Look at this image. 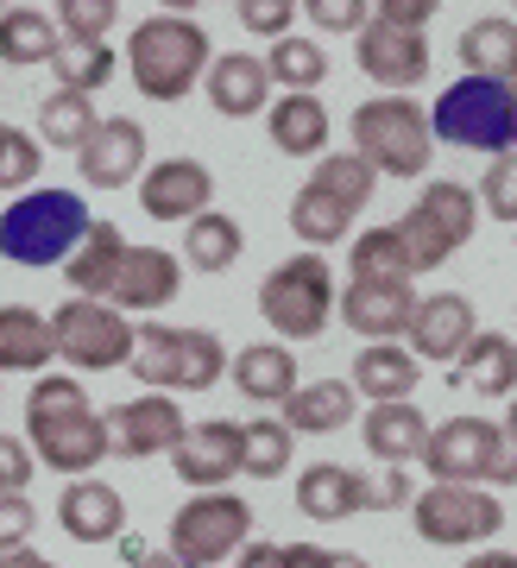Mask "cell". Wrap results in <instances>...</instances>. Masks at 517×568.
I'll return each instance as SVG.
<instances>
[{"mask_svg": "<svg viewBox=\"0 0 517 568\" xmlns=\"http://www.w3.org/2000/svg\"><path fill=\"white\" fill-rule=\"evenodd\" d=\"M26 436H32V462L51 474H95L114 448H108V424L89 405V386H77L70 373H39V386L26 392Z\"/></svg>", "mask_w": 517, "mask_h": 568, "instance_id": "obj_1", "label": "cell"}, {"mask_svg": "<svg viewBox=\"0 0 517 568\" xmlns=\"http://www.w3.org/2000/svg\"><path fill=\"white\" fill-rule=\"evenodd\" d=\"M215 63V44L183 13H152L140 32H126V70L145 102H183Z\"/></svg>", "mask_w": 517, "mask_h": 568, "instance_id": "obj_2", "label": "cell"}, {"mask_svg": "<svg viewBox=\"0 0 517 568\" xmlns=\"http://www.w3.org/2000/svg\"><path fill=\"white\" fill-rule=\"evenodd\" d=\"M89 234V203L77 190H26L0 209V260L13 265H63Z\"/></svg>", "mask_w": 517, "mask_h": 568, "instance_id": "obj_3", "label": "cell"}, {"mask_svg": "<svg viewBox=\"0 0 517 568\" xmlns=\"http://www.w3.org/2000/svg\"><path fill=\"white\" fill-rule=\"evenodd\" d=\"M474 227H479V196L455 178H436L423 183V196L404 209V222H392V234H398L404 265L417 278V272H436V265L455 260L460 246L474 241Z\"/></svg>", "mask_w": 517, "mask_h": 568, "instance_id": "obj_4", "label": "cell"}, {"mask_svg": "<svg viewBox=\"0 0 517 568\" xmlns=\"http://www.w3.org/2000/svg\"><path fill=\"white\" fill-rule=\"evenodd\" d=\"M429 133L442 145H467V152H517V95L493 77H460L448 82L429 108Z\"/></svg>", "mask_w": 517, "mask_h": 568, "instance_id": "obj_5", "label": "cell"}, {"mask_svg": "<svg viewBox=\"0 0 517 568\" xmlns=\"http://www.w3.org/2000/svg\"><path fill=\"white\" fill-rule=\"evenodd\" d=\"M354 152L373 164L378 178H423L436 159V133H429V108L410 95H373L354 108Z\"/></svg>", "mask_w": 517, "mask_h": 568, "instance_id": "obj_6", "label": "cell"}, {"mask_svg": "<svg viewBox=\"0 0 517 568\" xmlns=\"http://www.w3.org/2000/svg\"><path fill=\"white\" fill-rule=\"evenodd\" d=\"M335 265L322 260V253H297V260H284L272 278L258 284V316L291 342H316L328 316H335Z\"/></svg>", "mask_w": 517, "mask_h": 568, "instance_id": "obj_7", "label": "cell"}, {"mask_svg": "<svg viewBox=\"0 0 517 568\" xmlns=\"http://www.w3.org/2000/svg\"><path fill=\"white\" fill-rule=\"evenodd\" d=\"M253 544V506L240 493H196L171 518V562L178 568H221Z\"/></svg>", "mask_w": 517, "mask_h": 568, "instance_id": "obj_8", "label": "cell"}, {"mask_svg": "<svg viewBox=\"0 0 517 568\" xmlns=\"http://www.w3.org/2000/svg\"><path fill=\"white\" fill-rule=\"evenodd\" d=\"M51 342H58V361H70L77 373H108V366L133 361L140 328L126 323L114 304H95V297H63V304L51 310Z\"/></svg>", "mask_w": 517, "mask_h": 568, "instance_id": "obj_9", "label": "cell"}, {"mask_svg": "<svg viewBox=\"0 0 517 568\" xmlns=\"http://www.w3.org/2000/svg\"><path fill=\"white\" fill-rule=\"evenodd\" d=\"M410 525L436 549H474L505 530V506L486 487H423L410 499Z\"/></svg>", "mask_w": 517, "mask_h": 568, "instance_id": "obj_10", "label": "cell"}, {"mask_svg": "<svg viewBox=\"0 0 517 568\" xmlns=\"http://www.w3.org/2000/svg\"><path fill=\"white\" fill-rule=\"evenodd\" d=\"M101 424H108V448H114L120 462H152V455H171L183 443V405L171 392H140V398H126V405L101 410Z\"/></svg>", "mask_w": 517, "mask_h": 568, "instance_id": "obj_11", "label": "cell"}, {"mask_svg": "<svg viewBox=\"0 0 517 568\" xmlns=\"http://www.w3.org/2000/svg\"><path fill=\"white\" fill-rule=\"evenodd\" d=\"M498 436H505V429H498L493 417H448V424H436L429 443H423L429 480H436V487H479L486 467H493Z\"/></svg>", "mask_w": 517, "mask_h": 568, "instance_id": "obj_12", "label": "cell"}, {"mask_svg": "<svg viewBox=\"0 0 517 568\" xmlns=\"http://www.w3.org/2000/svg\"><path fill=\"white\" fill-rule=\"evenodd\" d=\"M354 58L366 70V82H378L385 95H410L429 77V39L423 32H398L385 20H366V32L354 39Z\"/></svg>", "mask_w": 517, "mask_h": 568, "instance_id": "obj_13", "label": "cell"}, {"mask_svg": "<svg viewBox=\"0 0 517 568\" xmlns=\"http://www.w3.org/2000/svg\"><path fill=\"white\" fill-rule=\"evenodd\" d=\"M341 323L354 328V335H373V342H392L410 328L417 316V284L410 278H347L341 284Z\"/></svg>", "mask_w": 517, "mask_h": 568, "instance_id": "obj_14", "label": "cell"}, {"mask_svg": "<svg viewBox=\"0 0 517 568\" xmlns=\"http://www.w3.org/2000/svg\"><path fill=\"white\" fill-rule=\"evenodd\" d=\"M240 436H246V429H240L234 417L190 424V429H183V443L171 448L178 480H183V487H196V493H221L240 474Z\"/></svg>", "mask_w": 517, "mask_h": 568, "instance_id": "obj_15", "label": "cell"}, {"mask_svg": "<svg viewBox=\"0 0 517 568\" xmlns=\"http://www.w3.org/2000/svg\"><path fill=\"white\" fill-rule=\"evenodd\" d=\"M215 203V178H209V164L202 159H159L152 171L140 178V209L152 222H196L209 215Z\"/></svg>", "mask_w": 517, "mask_h": 568, "instance_id": "obj_16", "label": "cell"}, {"mask_svg": "<svg viewBox=\"0 0 517 568\" xmlns=\"http://www.w3.org/2000/svg\"><path fill=\"white\" fill-rule=\"evenodd\" d=\"M410 354L417 361H442V366H455L467 347H474L479 335V316L474 304L460 297V291H436V297H417V316H410Z\"/></svg>", "mask_w": 517, "mask_h": 568, "instance_id": "obj_17", "label": "cell"}, {"mask_svg": "<svg viewBox=\"0 0 517 568\" xmlns=\"http://www.w3.org/2000/svg\"><path fill=\"white\" fill-rule=\"evenodd\" d=\"M178 291H183V260L178 253H164V246H126L108 304H114L120 316H126V310H133V316H159Z\"/></svg>", "mask_w": 517, "mask_h": 568, "instance_id": "obj_18", "label": "cell"}, {"mask_svg": "<svg viewBox=\"0 0 517 568\" xmlns=\"http://www.w3.org/2000/svg\"><path fill=\"white\" fill-rule=\"evenodd\" d=\"M140 164H145V126L133 121V114L101 121L77 152L82 183H95V190H126V183L140 178Z\"/></svg>", "mask_w": 517, "mask_h": 568, "instance_id": "obj_19", "label": "cell"}, {"mask_svg": "<svg viewBox=\"0 0 517 568\" xmlns=\"http://www.w3.org/2000/svg\"><path fill=\"white\" fill-rule=\"evenodd\" d=\"M297 511L310 525H341L354 511H373V480L341 462H310L297 474Z\"/></svg>", "mask_w": 517, "mask_h": 568, "instance_id": "obj_20", "label": "cell"}, {"mask_svg": "<svg viewBox=\"0 0 517 568\" xmlns=\"http://www.w3.org/2000/svg\"><path fill=\"white\" fill-rule=\"evenodd\" d=\"M58 525H63V537H77V544H120V537H126V499H120L108 480L82 474V480H70V487L58 493Z\"/></svg>", "mask_w": 517, "mask_h": 568, "instance_id": "obj_21", "label": "cell"}, {"mask_svg": "<svg viewBox=\"0 0 517 568\" xmlns=\"http://www.w3.org/2000/svg\"><path fill=\"white\" fill-rule=\"evenodd\" d=\"M202 89H209V108L227 114V121H253V114L272 108V70H265V58H253V51H221V58L209 63Z\"/></svg>", "mask_w": 517, "mask_h": 568, "instance_id": "obj_22", "label": "cell"}, {"mask_svg": "<svg viewBox=\"0 0 517 568\" xmlns=\"http://www.w3.org/2000/svg\"><path fill=\"white\" fill-rule=\"evenodd\" d=\"M347 386H354V398H366V405H404V398L423 386V361L398 342H373V347H359Z\"/></svg>", "mask_w": 517, "mask_h": 568, "instance_id": "obj_23", "label": "cell"}, {"mask_svg": "<svg viewBox=\"0 0 517 568\" xmlns=\"http://www.w3.org/2000/svg\"><path fill=\"white\" fill-rule=\"evenodd\" d=\"M227 379L246 405H284L297 392V354L284 342H253L227 361Z\"/></svg>", "mask_w": 517, "mask_h": 568, "instance_id": "obj_24", "label": "cell"}, {"mask_svg": "<svg viewBox=\"0 0 517 568\" xmlns=\"http://www.w3.org/2000/svg\"><path fill=\"white\" fill-rule=\"evenodd\" d=\"M126 234H120L114 222H89V234H82V246L63 260V278H70V297H95V304H108V291H114L120 278V260H126Z\"/></svg>", "mask_w": 517, "mask_h": 568, "instance_id": "obj_25", "label": "cell"}, {"mask_svg": "<svg viewBox=\"0 0 517 568\" xmlns=\"http://www.w3.org/2000/svg\"><path fill=\"white\" fill-rule=\"evenodd\" d=\"M359 436H366V455H378L385 467H410V462H423L429 417H423L410 398H404V405H366V417H359Z\"/></svg>", "mask_w": 517, "mask_h": 568, "instance_id": "obj_26", "label": "cell"}, {"mask_svg": "<svg viewBox=\"0 0 517 568\" xmlns=\"http://www.w3.org/2000/svg\"><path fill=\"white\" fill-rule=\"evenodd\" d=\"M354 386L347 379H316V386H297L291 398L278 405V417H284V429L291 436H335V429H347L354 424Z\"/></svg>", "mask_w": 517, "mask_h": 568, "instance_id": "obj_27", "label": "cell"}, {"mask_svg": "<svg viewBox=\"0 0 517 568\" xmlns=\"http://www.w3.org/2000/svg\"><path fill=\"white\" fill-rule=\"evenodd\" d=\"M58 342H51V316L26 304H0V373H51Z\"/></svg>", "mask_w": 517, "mask_h": 568, "instance_id": "obj_28", "label": "cell"}, {"mask_svg": "<svg viewBox=\"0 0 517 568\" xmlns=\"http://www.w3.org/2000/svg\"><path fill=\"white\" fill-rule=\"evenodd\" d=\"M265 126H272V145L284 159H322L328 152V108H322V95H278L265 108Z\"/></svg>", "mask_w": 517, "mask_h": 568, "instance_id": "obj_29", "label": "cell"}, {"mask_svg": "<svg viewBox=\"0 0 517 568\" xmlns=\"http://www.w3.org/2000/svg\"><path fill=\"white\" fill-rule=\"evenodd\" d=\"M455 386H467L474 398H517V342L479 328L474 347L455 361Z\"/></svg>", "mask_w": 517, "mask_h": 568, "instance_id": "obj_30", "label": "cell"}, {"mask_svg": "<svg viewBox=\"0 0 517 568\" xmlns=\"http://www.w3.org/2000/svg\"><path fill=\"white\" fill-rule=\"evenodd\" d=\"M58 26L51 13L39 7H7L0 13V63H13V70H32V63H51L58 58Z\"/></svg>", "mask_w": 517, "mask_h": 568, "instance_id": "obj_31", "label": "cell"}, {"mask_svg": "<svg viewBox=\"0 0 517 568\" xmlns=\"http://www.w3.org/2000/svg\"><path fill=\"white\" fill-rule=\"evenodd\" d=\"M354 215H359V209H347L341 196H328V190H316V183H303L297 196H291V234H297V241H310V253L347 241Z\"/></svg>", "mask_w": 517, "mask_h": 568, "instance_id": "obj_32", "label": "cell"}, {"mask_svg": "<svg viewBox=\"0 0 517 568\" xmlns=\"http://www.w3.org/2000/svg\"><path fill=\"white\" fill-rule=\"evenodd\" d=\"M240 246H246V234L221 209H209V215H196V222L183 227V265H196V272H234Z\"/></svg>", "mask_w": 517, "mask_h": 568, "instance_id": "obj_33", "label": "cell"}, {"mask_svg": "<svg viewBox=\"0 0 517 568\" xmlns=\"http://www.w3.org/2000/svg\"><path fill=\"white\" fill-rule=\"evenodd\" d=\"M265 70H272V89L284 82V95H316V82H328V51L303 32H284L265 51Z\"/></svg>", "mask_w": 517, "mask_h": 568, "instance_id": "obj_34", "label": "cell"}, {"mask_svg": "<svg viewBox=\"0 0 517 568\" xmlns=\"http://www.w3.org/2000/svg\"><path fill=\"white\" fill-rule=\"evenodd\" d=\"M511 44H517V20L505 13H486L460 32V77H493L505 82V63H511Z\"/></svg>", "mask_w": 517, "mask_h": 568, "instance_id": "obj_35", "label": "cell"}, {"mask_svg": "<svg viewBox=\"0 0 517 568\" xmlns=\"http://www.w3.org/2000/svg\"><path fill=\"white\" fill-rule=\"evenodd\" d=\"M246 436H240V474L246 480H278V474H291V448H297V436L284 429V417H253V424H240Z\"/></svg>", "mask_w": 517, "mask_h": 568, "instance_id": "obj_36", "label": "cell"}, {"mask_svg": "<svg viewBox=\"0 0 517 568\" xmlns=\"http://www.w3.org/2000/svg\"><path fill=\"white\" fill-rule=\"evenodd\" d=\"M227 342L215 328H178V392H209L227 373Z\"/></svg>", "mask_w": 517, "mask_h": 568, "instance_id": "obj_37", "label": "cell"}, {"mask_svg": "<svg viewBox=\"0 0 517 568\" xmlns=\"http://www.w3.org/2000/svg\"><path fill=\"white\" fill-rule=\"evenodd\" d=\"M51 70H58V82L70 95H95L114 77V51H108V39H58Z\"/></svg>", "mask_w": 517, "mask_h": 568, "instance_id": "obj_38", "label": "cell"}, {"mask_svg": "<svg viewBox=\"0 0 517 568\" xmlns=\"http://www.w3.org/2000/svg\"><path fill=\"white\" fill-rule=\"evenodd\" d=\"M95 108H89V95H70V89H58V95H44L39 108V145H51V152H82V140L95 133Z\"/></svg>", "mask_w": 517, "mask_h": 568, "instance_id": "obj_39", "label": "cell"}, {"mask_svg": "<svg viewBox=\"0 0 517 568\" xmlns=\"http://www.w3.org/2000/svg\"><path fill=\"white\" fill-rule=\"evenodd\" d=\"M126 366H133V379H140L145 392H171V398H178V328L171 323H145Z\"/></svg>", "mask_w": 517, "mask_h": 568, "instance_id": "obj_40", "label": "cell"}, {"mask_svg": "<svg viewBox=\"0 0 517 568\" xmlns=\"http://www.w3.org/2000/svg\"><path fill=\"white\" fill-rule=\"evenodd\" d=\"M316 190H328V196H341L347 209H366L373 203V190H378V171L359 152H322L316 159Z\"/></svg>", "mask_w": 517, "mask_h": 568, "instance_id": "obj_41", "label": "cell"}, {"mask_svg": "<svg viewBox=\"0 0 517 568\" xmlns=\"http://www.w3.org/2000/svg\"><path fill=\"white\" fill-rule=\"evenodd\" d=\"M39 164H44V145L39 133H20V126L0 121V190H32L39 183Z\"/></svg>", "mask_w": 517, "mask_h": 568, "instance_id": "obj_42", "label": "cell"}, {"mask_svg": "<svg viewBox=\"0 0 517 568\" xmlns=\"http://www.w3.org/2000/svg\"><path fill=\"white\" fill-rule=\"evenodd\" d=\"M354 278H410V265H404V246H398V234H392V222L354 241Z\"/></svg>", "mask_w": 517, "mask_h": 568, "instance_id": "obj_43", "label": "cell"}, {"mask_svg": "<svg viewBox=\"0 0 517 568\" xmlns=\"http://www.w3.org/2000/svg\"><path fill=\"white\" fill-rule=\"evenodd\" d=\"M479 209L486 215H498V222H517V152H505V159L486 164V178H479Z\"/></svg>", "mask_w": 517, "mask_h": 568, "instance_id": "obj_44", "label": "cell"}, {"mask_svg": "<svg viewBox=\"0 0 517 568\" xmlns=\"http://www.w3.org/2000/svg\"><path fill=\"white\" fill-rule=\"evenodd\" d=\"M108 26H114V0H63L58 7L63 39H108Z\"/></svg>", "mask_w": 517, "mask_h": 568, "instance_id": "obj_45", "label": "cell"}, {"mask_svg": "<svg viewBox=\"0 0 517 568\" xmlns=\"http://www.w3.org/2000/svg\"><path fill=\"white\" fill-rule=\"evenodd\" d=\"M26 487H32V443L0 436V499H20Z\"/></svg>", "mask_w": 517, "mask_h": 568, "instance_id": "obj_46", "label": "cell"}, {"mask_svg": "<svg viewBox=\"0 0 517 568\" xmlns=\"http://www.w3.org/2000/svg\"><path fill=\"white\" fill-rule=\"evenodd\" d=\"M310 13V26H322V32H366V20H373V7H359V0H310L303 7Z\"/></svg>", "mask_w": 517, "mask_h": 568, "instance_id": "obj_47", "label": "cell"}, {"mask_svg": "<svg viewBox=\"0 0 517 568\" xmlns=\"http://www.w3.org/2000/svg\"><path fill=\"white\" fill-rule=\"evenodd\" d=\"M240 26H246V32H265V39L278 44L284 32L297 26V7H291V0H246V7H240Z\"/></svg>", "mask_w": 517, "mask_h": 568, "instance_id": "obj_48", "label": "cell"}, {"mask_svg": "<svg viewBox=\"0 0 517 568\" xmlns=\"http://www.w3.org/2000/svg\"><path fill=\"white\" fill-rule=\"evenodd\" d=\"M39 530V511H32V499H0V556L7 549H26V537Z\"/></svg>", "mask_w": 517, "mask_h": 568, "instance_id": "obj_49", "label": "cell"}, {"mask_svg": "<svg viewBox=\"0 0 517 568\" xmlns=\"http://www.w3.org/2000/svg\"><path fill=\"white\" fill-rule=\"evenodd\" d=\"M284 568H373L354 549H322V544H284Z\"/></svg>", "mask_w": 517, "mask_h": 568, "instance_id": "obj_50", "label": "cell"}, {"mask_svg": "<svg viewBox=\"0 0 517 568\" xmlns=\"http://www.w3.org/2000/svg\"><path fill=\"white\" fill-rule=\"evenodd\" d=\"M373 20L398 26V32H423V26L436 20V7L429 0H385V7H373Z\"/></svg>", "mask_w": 517, "mask_h": 568, "instance_id": "obj_51", "label": "cell"}, {"mask_svg": "<svg viewBox=\"0 0 517 568\" xmlns=\"http://www.w3.org/2000/svg\"><path fill=\"white\" fill-rule=\"evenodd\" d=\"M410 499H417L410 493V467H385V480H373V511H398Z\"/></svg>", "mask_w": 517, "mask_h": 568, "instance_id": "obj_52", "label": "cell"}, {"mask_svg": "<svg viewBox=\"0 0 517 568\" xmlns=\"http://www.w3.org/2000/svg\"><path fill=\"white\" fill-rule=\"evenodd\" d=\"M486 487H517V443L511 436H498L493 467H486Z\"/></svg>", "mask_w": 517, "mask_h": 568, "instance_id": "obj_53", "label": "cell"}, {"mask_svg": "<svg viewBox=\"0 0 517 568\" xmlns=\"http://www.w3.org/2000/svg\"><path fill=\"white\" fill-rule=\"evenodd\" d=\"M234 568H284V544H265V537H253V544L234 556Z\"/></svg>", "mask_w": 517, "mask_h": 568, "instance_id": "obj_54", "label": "cell"}, {"mask_svg": "<svg viewBox=\"0 0 517 568\" xmlns=\"http://www.w3.org/2000/svg\"><path fill=\"white\" fill-rule=\"evenodd\" d=\"M460 568H517V556L511 549H479V556H467Z\"/></svg>", "mask_w": 517, "mask_h": 568, "instance_id": "obj_55", "label": "cell"}, {"mask_svg": "<svg viewBox=\"0 0 517 568\" xmlns=\"http://www.w3.org/2000/svg\"><path fill=\"white\" fill-rule=\"evenodd\" d=\"M0 568H58V562H44L39 549H7V556H0Z\"/></svg>", "mask_w": 517, "mask_h": 568, "instance_id": "obj_56", "label": "cell"}, {"mask_svg": "<svg viewBox=\"0 0 517 568\" xmlns=\"http://www.w3.org/2000/svg\"><path fill=\"white\" fill-rule=\"evenodd\" d=\"M126 568H178V562H171V549H164V556H159V549H140Z\"/></svg>", "mask_w": 517, "mask_h": 568, "instance_id": "obj_57", "label": "cell"}, {"mask_svg": "<svg viewBox=\"0 0 517 568\" xmlns=\"http://www.w3.org/2000/svg\"><path fill=\"white\" fill-rule=\"evenodd\" d=\"M498 429H505V436L517 443V398H511V410H505V424H498Z\"/></svg>", "mask_w": 517, "mask_h": 568, "instance_id": "obj_58", "label": "cell"}, {"mask_svg": "<svg viewBox=\"0 0 517 568\" xmlns=\"http://www.w3.org/2000/svg\"><path fill=\"white\" fill-rule=\"evenodd\" d=\"M505 89L517 95V44H511V63H505Z\"/></svg>", "mask_w": 517, "mask_h": 568, "instance_id": "obj_59", "label": "cell"}, {"mask_svg": "<svg viewBox=\"0 0 517 568\" xmlns=\"http://www.w3.org/2000/svg\"><path fill=\"white\" fill-rule=\"evenodd\" d=\"M0 13H7V7H0Z\"/></svg>", "mask_w": 517, "mask_h": 568, "instance_id": "obj_60", "label": "cell"}]
</instances>
